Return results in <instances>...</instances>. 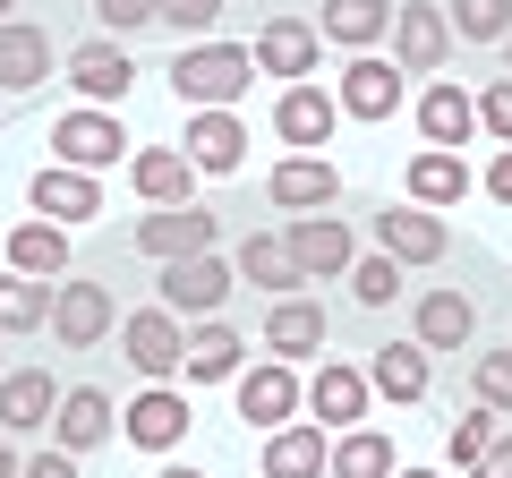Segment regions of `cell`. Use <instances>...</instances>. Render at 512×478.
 Listing matches in <instances>:
<instances>
[{"mask_svg":"<svg viewBox=\"0 0 512 478\" xmlns=\"http://www.w3.org/2000/svg\"><path fill=\"white\" fill-rule=\"evenodd\" d=\"M248 86H256L248 43H180V60H171V94L188 111H231Z\"/></svg>","mask_w":512,"mask_h":478,"instance_id":"obj_1","label":"cell"},{"mask_svg":"<svg viewBox=\"0 0 512 478\" xmlns=\"http://www.w3.org/2000/svg\"><path fill=\"white\" fill-rule=\"evenodd\" d=\"M231 291H239L231 257H180V265H163V282H154V308H171L180 325H214V316L231 308Z\"/></svg>","mask_w":512,"mask_h":478,"instance_id":"obj_2","label":"cell"},{"mask_svg":"<svg viewBox=\"0 0 512 478\" xmlns=\"http://www.w3.org/2000/svg\"><path fill=\"white\" fill-rule=\"evenodd\" d=\"M120 359L146 385H171V376L188 368V325L171 308H137V316H120Z\"/></svg>","mask_w":512,"mask_h":478,"instance_id":"obj_3","label":"cell"},{"mask_svg":"<svg viewBox=\"0 0 512 478\" xmlns=\"http://www.w3.org/2000/svg\"><path fill=\"white\" fill-rule=\"evenodd\" d=\"M282 248H291L299 282H350V265H359V239H350L342 214H299L282 231Z\"/></svg>","mask_w":512,"mask_h":478,"instance_id":"obj_4","label":"cell"},{"mask_svg":"<svg viewBox=\"0 0 512 478\" xmlns=\"http://www.w3.org/2000/svg\"><path fill=\"white\" fill-rule=\"evenodd\" d=\"M222 222L205 214V205H154V214H137V248H146L154 265H180V257H214Z\"/></svg>","mask_w":512,"mask_h":478,"instance_id":"obj_5","label":"cell"},{"mask_svg":"<svg viewBox=\"0 0 512 478\" xmlns=\"http://www.w3.org/2000/svg\"><path fill=\"white\" fill-rule=\"evenodd\" d=\"M128 154V137H120V111H60L52 120V163H69V171H111Z\"/></svg>","mask_w":512,"mask_h":478,"instance_id":"obj_6","label":"cell"},{"mask_svg":"<svg viewBox=\"0 0 512 478\" xmlns=\"http://www.w3.org/2000/svg\"><path fill=\"white\" fill-rule=\"evenodd\" d=\"M60 77L86 94V111H111V103H128V86H137V60H128V43L94 35V43H77V52L60 60Z\"/></svg>","mask_w":512,"mask_h":478,"instance_id":"obj_7","label":"cell"},{"mask_svg":"<svg viewBox=\"0 0 512 478\" xmlns=\"http://www.w3.org/2000/svg\"><path fill=\"white\" fill-rule=\"evenodd\" d=\"M120 333V308H111L103 282H52V342L60 350H94Z\"/></svg>","mask_w":512,"mask_h":478,"instance_id":"obj_8","label":"cell"},{"mask_svg":"<svg viewBox=\"0 0 512 478\" xmlns=\"http://www.w3.org/2000/svg\"><path fill=\"white\" fill-rule=\"evenodd\" d=\"M231 385H239V419H256L265 436L308 410V385H299V368H282V359H256V368H239Z\"/></svg>","mask_w":512,"mask_h":478,"instance_id":"obj_9","label":"cell"},{"mask_svg":"<svg viewBox=\"0 0 512 478\" xmlns=\"http://www.w3.org/2000/svg\"><path fill=\"white\" fill-rule=\"evenodd\" d=\"M333 103H342V120H393L402 111V69L384 52H350L342 77H333Z\"/></svg>","mask_w":512,"mask_h":478,"instance_id":"obj_10","label":"cell"},{"mask_svg":"<svg viewBox=\"0 0 512 478\" xmlns=\"http://www.w3.org/2000/svg\"><path fill=\"white\" fill-rule=\"evenodd\" d=\"M256 77H282V86H308L316 77V60H325V35H316L308 18H265L256 26Z\"/></svg>","mask_w":512,"mask_h":478,"instance_id":"obj_11","label":"cell"},{"mask_svg":"<svg viewBox=\"0 0 512 478\" xmlns=\"http://www.w3.org/2000/svg\"><path fill=\"white\" fill-rule=\"evenodd\" d=\"M333 129H342V103H333V86H282V103H274V137L291 154H325L333 146Z\"/></svg>","mask_w":512,"mask_h":478,"instance_id":"obj_12","label":"cell"},{"mask_svg":"<svg viewBox=\"0 0 512 478\" xmlns=\"http://www.w3.org/2000/svg\"><path fill=\"white\" fill-rule=\"evenodd\" d=\"M26 205H35L43 222H60V231H77V222L103 214V180H94V171H69V163H43L35 180H26Z\"/></svg>","mask_w":512,"mask_h":478,"instance_id":"obj_13","label":"cell"},{"mask_svg":"<svg viewBox=\"0 0 512 478\" xmlns=\"http://www.w3.org/2000/svg\"><path fill=\"white\" fill-rule=\"evenodd\" d=\"M376 248L393 265H444L453 231H444V214H427V205H384L376 214Z\"/></svg>","mask_w":512,"mask_h":478,"instance_id":"obj_14","label":"cell"},{"mask_svg":"<svg viewBox=\"0 0 512 478\" xmlns=\"http://www.w3.org/2000/svg\"><path fill=\"white\" fill-rule=\"evenodd\" d=\"M444 60H453V26H444V9H427V0L393 9V69H402V77H436Z\"/></svg>","mask_w":512,"mask_h":478,"instance_id":"obj_15","label":"cell"},{"mask_svg":"<svg viewBox=\"0 0 512 478\" xmlns=\"http://www.w3.org/2000/svg\"><path fill=\"white\" fill-rule=\"evenodd\" d=\"M265 197L282 205V214H333V197H342V171L325 163V154H282L274 163V180H265Z\"/></svg>","mask_w":512,"mask_h":478,"instance_id":"obj_16","label":"cell"},{"mask_svg":"<svg viewBox=\"0 0 512 478\" xmlns=\"http://www.w3.org/2000/svg\"><path fill=\"white\" fill-rule=\"evenodd\" d=\"M120 436L137 444V453H180V444H188V393H171V385H146L137 402L120 410Z\"/></svg>","mask_w":512,"mask_h":478,"instance_id":"obj_17","label":"cell"},{"mask_svg":"<svg viewBox=\"0 0 512 478\" xmlns=\"http://www.w3.org/2000/svg\"><path fill=\"white\" fill-rule=\"evenodd\" d=\"M308 410L325 436H342V427H367V368H350V359H316L308 376Z\"/></svg>","mask_w":512,"mask_h":478,"instance_id":"obj_18","label":"cell"},{"mask_svg":"<svg viewBox=\"0 0 512 478\" xmlns=\"http://www.w3.org/2000/svg\"><path fill=\"white\" fill-rule=\"evenodd\" d=\"M410 342H419V350H470L478 342V299L470 291H419V308H410Z\"/></svg>","mask_w":512,"mask_h":478,"instance_id":"obj_19","label":"cell"},{"mask_svg":"<svg viewBox=\"0 0 512 478\" xmlns=\"http://www.w3.org/2000/svg\"><path fill=\"white\" fill-rule=\"evenodd\" d=\"M111 427H120V410H111L103 385H69V393H60V410H52V444H60V453H94Z\"/></svg>","mask_w":512,"mask_h":478,"instance_id":"obj_20","label":"cell"},{"mask_svg":"<svg viewBox=\"0 0 512 478\" xmlns=\"http://www.w3.org/2000/svg\"><path fill=\"white\" fill-rule=\"evenodd\" d=\"M265 359H282V368L325 359V308L316 299H274V316H265Z\"/></svg>","mask_w":512,"mask_h":478,"instance_id":"obj_21","label":"cell"},{"mask_svg":"<svg viewBox=\"0 0 512 478\" xmlns=\"http://www.w3.org/2000/svg\"><path fill=\"white\" fill-rule=\"evenodd\" d=\"M52 410H60L52 368H9L0 376V436H35V427H52Z\"/></svg>","mask_w":512,"mask_h":478,"instance_id":"obj_22","label":"cell"},{"mask_svg":"<svg viewBox=\"0 0 512 478\" xmlns=\"http://www.w3.org/2000/svg\"><path fill=\"white\" fill-rule=\"evenodd\" d=\"M180 154L197 171H239L248 163V129H239V111H188V137H180Z\"/></svg>","mask_w":512,"mask_h":478,"instance_id":"obj_23","label":"cell"},{"mask_svg":"<svg viewBox=\"0 0 512 478\" xmlns=\"http://www.w3.org/2000/svg\"><path fill=\"white\" fill-rule=\"evenodd\" d=\"M419 137H427V146H444V154H461L478 137V94H461L453 77H436V86L419 94Z\"/></svg>","mask_w":512,"mask_h":478,"instance_id":"obj_24","label":"cell"},{"mask_svg":"<svg viewBox=\"0 0 512 478\" xmlns=\"http://www.w3.org/2000/svg\"><path fill=\"white\" fill-rule=\"evenodd\" d=\"M128 188L146 205H197V163L180 146H146V154H128Z\"/></svg>","mask_w":512,"mask_h":478,"instance_id":"obj_25","label":"cell"},{"mask_svg":"<svg viewBox=\"0 0 512 478\" xmlns=\"http://www.w3.org/2000/svg\"><path fill=\"white\" fill-rule=\"evenodd\" d=\"M402 188H410V205L444 214V205H461L478 180H470V163H461V154H444V146H419V154H410V171H402Z\"/></svg>","mask_w":512,"mask_h":478,"instance_id":"obj_26","label":"cell"},{"mask_svg":"<svg viewBox=\"0 0 512 478\" xmlns=\"http://www.w3.org/2000/svg\"><path fill=\"white\" fill-rule=\"evenodd\" d=\"M265 478H325V461H333V436L316 419H291V427H274L265 436Z\"/></svg>","mask_w":512,"mask_h":478,"instance_id":"obj_27","label":"cell"},{"mask_svg":"<svg viewBox=\"0 0 512 478\" xmlns=\"http://www.w3.org/2000/svg\"><path fill=\"white\" fill-rule=\"evenodd\" d=\"M52 77V35L35 18H9L0 26V94H35Z\"/></svg>","mask_w":512,"mask_h":478,"instance_id":"obj_28","label":"cell"},{"mask_svg":"<svg viewBox=\"0 0 512 478\" xmlns=\"http://www.w3.org/2000/svg\"><path fill=\"white\" fill-rule=\"evenodd\" d=\"M231 274L256 282V291H274V299H299V291H308L299 265H291V248H282V231H248V239H239V257H231Z\"/></svg>","mask_w":512,"mask_h":478,"instance_id":"obj_29","label":"cell"},{"mask_svg":"<svg viewBox=\"0 0 512 478\" xmlns=\"http://www.w3.org/2000/svg\"><path fill=\"white\" fill-rule=\"evenodd\" d=\"M427 385H436V368L419 342H384L367 359V393H384V402H427Z\"/></svg>","mask_w":512,"mask_h":478,"instance_id":"obj_30","label":"cell"},{"mask_svg":"<svg viewBox=\"0 0 512 478\" xmlns=\"http://www.w3.org/2000/svg\"><path fill=\"white\" fill-rule=\"evenodd\" d=\"M9 274H26V282H60L69 274V231H60V222H18V231H9Z\"/></svg>","mask_w":512,"mask_h":478,"instance_id":"obj_31","label":"cell"},{"mask_svg":"<svg viewBox=\"0 0 512 478\" xmlns=\"http://www.w3.org/2000/svg\"><path fill=\"white\" fill-rule=\"evenodd\" d=\"M239 368H248V342H239L222 316H214V325H188V368H180L188 385H231Z\"/></svg>","mask_w":512,"mask_h":478,"instance_id":"obj_32","label":"cell"},{"mask_svg":"<svg viewBox=\"0 0 512 478\" xmlns=\"http://www.w3.org/2000/svg\"><path fill=\"white\" fill-rule=\"evenodd\" d=\"M316 35L342 43V52H376L393 35V0H325V26Z\"/></svg>","mask_w":512,"mask_h":478,"instance_id":"obj_33","label":"cell"},{"mask_svg":"<svg viewBox=\"0 0 512 478\" xmlns=\"http://www.w3.org/2000/svg\"><path fill=\"white\" fill-rule=\"evenodd\" d=\"M325 478H393V436H384V427H342Z\"/></svg>","mask_w":512,"mask_h":478,"instance_id":"obj_34","label":"cell"},{"mask_svg":"<svg viewBox=\"0 0 512 478\" xmlns=\"http://www.w3.org/2000/svg\"><path fill=\"white\" fill-rule=\"evenodd\" d=\"M35 325H52V282L0 274V333H35Z\"/></svg>","mask_w":512,"mask_h":478,"instance_id":"obj_35","label":"cell"},{"mask_svg":"<svg viewBox=\"0 0 512 478\" xmlns=\"http://www.w3.org/2000/svg\"><path fill=\"white\" fill-rule=\"evenodd\" d=\"M444 26L461 43H504L512 35V0H444Z\"/></svg>","mask_w":512,"mask_h":478,"instance_id":"obj_36","label":"cell"},{"mask_svg":"<svg viewBox=\"0 0 512 478\" xmlns=\"http://www.w3.org/2000/svg\"><path fill=\"white\" fill-rule=\"evenodd\" d=\"M222 9H231V0H154V26H171L180 43H214Z\"/></svg>","mask_w":512,"mask_h":478,"instance_id":"obj_37","label":"cell"},{"mask_svg":"<svg viewBox=\"0 0 512 478\" xmlns=\"http://www.w3.org/2000/svg\"><path fill=\"white\" fill-rule=\"evenodd\" d=\"M495 419H504V410H461V419L444 427V461H453V470H470V461L487 453L495 436H504V427H495Z\"/></svg>","mask_w":512,"mask_h":478,"instance_id":"obj_38","label":"cell"},{"mask_svg":"<svg viewBox=\"0 0 512 478\" xmlns=\"http://www.w3.org/2000/svg\"><path fill=\"white\" fill-rule=\"evenodd\" d=\"M350 299H359V308H393V299H402V265L384 257V248L359 257V265H350Z\"/></svg>","mask_w":512,"mask_h":478,"instance_id":"obj_39","label":"cell"},{"mask_svg":"<svg viewBox=\"0 0 512 478\" xmlns=\"http://www.w3.org/2000/svg\"><path fill=\"white\" fill-rule=\"evenodd\" d=\"M470 393H478V410H512V350H478Z\"/></svg>","mask_w":512,"mask_h":478,"instance_id":"obj_40","label":"cell"},{"mask_svg":"<svg viewBox=\"0 0 512 478\" xmlns=\"http://www.w3.org/2000/svg\"><path fill=\"white\" fill-rule=\"evenodd\" d=\"M94 18H103L111 43H128L137 26H154V0H94Z\"/></svg>","mask_w":512,"mask_h":478,"instance_id":"obj_41","label":"cell"},{"mask_svg":"<svg viewBox=\"0 0 512 478\" xmlns=\"http://www.w3.org/2000/svg\"><path fill=\"white\" fill-rule=\"evenodd\" d=\"M478 129H487L495 146H512V77H495V86L478 94Z\"/></svg>","mask_w":512,"mask_h":478,"instance_id":"obj_42","label":"cell"},{"mask_svg":"<svg viewBox=\"0 0 512 478\" xmlns=\"http://www.w3.org/2000/svg\"><path fill=\"white\" fill-rule=\"evenodd\" d=\"M461 478H512V436H495V444H487V453H478Z\"/></svg>","mask_w":512,"mask_h":478,"instance_id":"obj_43","label":"cell"},{"mask_svg":"<svg viewBox=\"0 0 512 478\" xmlns=\"http://www.w3.org/2000/svg\"><path fill=\"white\" fill-rule=\"evenodd\" d=\"M18 478H77V453H60V444H52V453H35Z\"/></svg>","mask_w":512,"mask_h":478,"instance_id":"obj_44","label":"cell"},{"mask_svg":"<svg viewBox=\"0 0 512 478\" xmlns=\"http://www.w3.org/2000/svg\"><path fill=\"white\" fill-rule=\"evenodd\" d=\"M487 197H495V205H512V146L487 163Z\"/></svg>","mask_w":512,"mask_h":478,"instance_id":"obj_45","label":"cell"},{"mask_svg":"<svg viewBox=\"0 0 512 478\" xmlns=\"http://www.w3.org/2000/svg\"><path fill=\"white\" fill-rule=\"evenodd\" d=\"M18 470H26V461H18V444L0 436V478H18Z\"/></svg>","mask_w":512,"mask_h":478,"instance_id":"obj_46","label":"cell"},{"mask_svg":"<svg viewBox=\"0 0 512 478\" xmlns=\"http://www.w3.org/2000/svg\"><path fill=\"white\" fill-rule=\"evenodd\" d=\"M154 478H205V470H188V461H163V470H154Z\"/></svg>","mask_w":512,"mask_h":478,"instance_id":"obj_47","label":"cell"},{"mask_svg":"<svg viewBox=\"0 0 512 478\" xmlns=\"http://www.w3.org/2000/svg\"><path fill=\"white\" fill-rule=\"evenodd\" d=\"M393 478H444V470H393Z\"/></svg>","mask_w":512,"mask_h":478,"instance_id":"obj_48","label":"cell"},{"mask_svg":"<svg viewBox=\"0 0 512 478\" xmlns=\"http://www.w3.org/2000/svg\"><path fill=\"white\" fill-rule=\"evenodd\" d=\"M9 18H18V0H0V26H9Z\"/></svg>","mask_w":512,"mask_h":478,"instance_id":"obj_49","label":"cell"},{"mask_svg":"<svg viewBox=\"0 0 512 478\" xmlns=\"http://www.w3.org/2000/svg\"><path fill=\"white\" fill-rule=\"evenodd\" d=\"M504 77H512V35H504Z\"/></svg>","mask_w":512,"mask_h":478,"instance_id":"obj_50","label":"cell"},{"mask_svg":"<svg viewBox=\"0 0 512 478\" xmlns=\"http://www.w3.org/2000/svg\"><path fill=\"white\" fill-rule=\"evenodd\" d=\"M0 376H9V359H0Z\"/></svg>","mask_w":512,"mask_h":478,"instance_id":"obj_51","label":"cell"}]
</instances>
